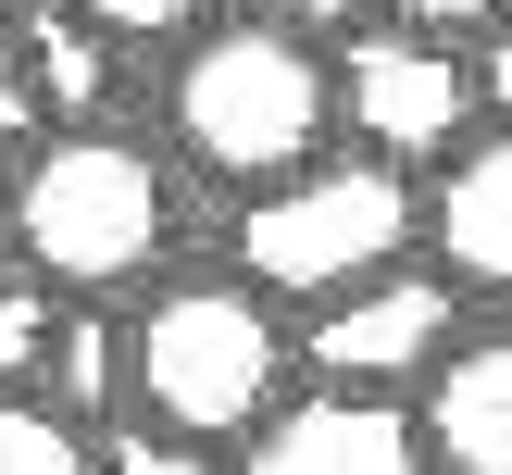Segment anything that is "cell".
I'll use <instances>...</instances> for the list:
<instances>
[{"mask_svg": "<svg viewBox=\"0 0 512 475\" xmlns=\"http://www.w3.org/2000/svg\"><path fill=\"white\" fill-rule=\"evenodd\" d=\"M0 238H13L25 288L100 313V300H138V288L175 275L188 175L150 138H125V125H50V138H25L13 175H0Z\"/></svg>", "mask_w": 512, "mask_h": 475, "instance_id": "1", "label": "cell"}, {"mask_svg": "<svg viewBox=\"0 0 512 475\" xmlns=\"http://www.w3.org/2000/svg\"><path fill=\"white\" fill-rule=\"evenodd\" d=\"M338 150V63L250 13H213L163 75V163L213 175V188L263 200L288 175H313Z\"/></svg>", "mask_w": 512, "mask_h": 475, "instance_id": "2", "label": "cell"}, {"mask_svg": "<svg viewBox=\"0 0 512 475\" xmlns=\"http://www.w3.org/2000/svg\"><path fill=\"white\" fill-rule=\"evenodd\" d=\"M113 350H125V400L175 450L275 425L288 413V375H300L288 313L250 275H163V288H138V313L113 325Z\"/></svg>", "mask_w": 512, "mask_h": 475, "instance_id": "3", "label": "cell"}, {"mask_svg": "<svg viewBox=\"0 0 512 475\" xmlns=\"http://www.w3.org/2000/svg\"><path fill=\"white\" fill-rule=\"evenodd\" d=\"M225 250H238V275L275 300V313H325V300L375 288V275H400L425 250V175L363 163V150H325L313 175L238 200Z\"/></svg>", "mask_w": 512, "mask_h": 475, "instance_id": "4", "label": "cell"}, {"mask_svg": "<svg viewBox=\"0 0 512 475\" xmlns=\"http://www.w3.org/2000/svg\"><path fill=\"white\" fill-rule=\"evenodd\" d=\"M338 138L363 150V163L438 175L450 150L488 138L475 50H450V38H400V25H363V38L338 50Z\"/></svg>", "mask_w": 512, "mask_h": 475, "instance_id": "5", "label": "cell"}, {"mask_svg": "<svg viewBox=\"0 0 512 475\" xmlns=\"http://www.w3.org/2000/svg\"><path fill=\"white\" fill-rule=\"evenodd\" d=\"M288 338H300V375H313V388H338V400H413L425 375L463 350V288H450L438 263H400V275H375V288L300 313Z\"/></svg>", "mask_w": 512, "mask_h": 475, "instance_id": "6", "label": "cell"}, {"mask_svg": "<svg viewBox=\"0 0 512 475\" xmlns=\"http://www.w3.org/2000/svg\"><path fill=\"white\" fill-rule=\"evenodd\" d=\"M225 475H425L413 438V400H338V388H300L275 425H250Z\"/></svg>", "mask_w": 512, "mask_h": 475, "instance_id": "7", "label": "cell"}, {"mask_svg": "<svg viewBox=\"0 0 512 475\" xmlns=\"http://www.w3.org/2000/svg\"><path fill=\"white\" fill-rule=\"evenodd\" d=\"M425 263L463 288V313H475V300L512 313V138H500V125L425 175Z\"/></svg>", "mask_w": 512, "mask_h": 475, "instance_id": "8", "label": "cell"}, {"mask_svg": "<svg viewBox=\"0 0 512 475\" xmlns=\"http://www.w3.org/2000/svg\"><path fill=\"white\" fill-rule=\"evenodd\" d=\"M425 475H512V325H463L438 375L413 388Z\"/></svg>", "mask_w": 512, "mask_h": 475, "instance_id": "9", "label": "cell"}, {"mask_svg": "<svg viewBox=\"0 0 512 475\" xmlns=\"http://www.w3.org/2000/svg\"><path fill=\"white\" fill-rule=\"evenodd\" d=\"M13 50H25V88H38V125H100L113 100V50L75 0H13Z\"/></svg>", "mask_w": 512, "mask_h": 475, "instance_id": "10", "label": "cell"}, {"mask_svg": "<svg viewBox=\"0 0 512 475\" xmlns=\"http://www.w3.org/2000/svg\"><path fill=\"white\" fill-rule=\"evenodd\" d=\"M0 475H100V450H88L75 413H50L38 388H13L0 400Z\"/></svg>", "mask_w": 512, "mask_h": 475, "instance_id": "11", "label": "cell"}, {"mask_svg": "<svg viewBox=\"0 0 512 475\" xmlns=\"http://www.w3.org/2000/svg\"><path fill=\"white\" fill-rule=\"evenodd\" d=\"M50 338H63V300H50V288H25V275H0V400H13V388H38Z\"/></svg>", "mask_w": 512, "mask_h": 475, "instance_id": "12", "label": "cell"}, {"mask_svg": "<svg viewBox=\"0 0 512 475\" xmlns=\"http://www.w3.org/2000/svg\"><path fill=\"white\" fill-rule=\"evenodd\" d=\"M375 25H400V38H450V50H475V38H500L512 25V0H363Z\"/></svg>", "mask_w": 512, "mask_h": 475, "instance_id": "13", "label": "cell"}, {"mask_svg": "<svg viewBox=\"0 0 512 475\" xmlns=\"http://www.w3.org/2000/svg\"><path fill=\"white\" fill-rule=\"evenodd\" d=\"M75 13H88L100 38H200L213 0H75Z\"/></svg>", "mask_w": 512, "mask_h": 475, "instance_id": "14", "label": "cell"}, {"mask_svg": "<svg viewBox=\"0 0 512 475\" xmlns=\"http://www.w3.org/2000/svg\"><path fill=\"white\" fill-rule=\"evenodd\" d=\"M25 138H50V125H38V88H25V50H13V13H0V150H25Z\"/></svg>", "mask_w": 512, "mask_h": 475, "instance_id": "15", "label": "cell"}, {"mask_svg": "<svg viewBox=\"0 0 512 475\" xmlns=\"http://www.w3.org/2000/svg\"><path fill=\"white\" fill-rule=\"evenodd\" d=\"M100 475H225V463H213V450H175V438H113Z\"/></svg>", "mask_w": 512, "mask_h": 475, "instance_id": "16", "label": "cell"}, {"mask_svg": "<svg viewBox=\"0 0 512 475\" xmlns=\"http://www.w3.org/2000/svg\"><path fill=\"white\" fill-rule=\"evenodd\" d=\"M475 100H488V125L512 138V25H500V38H475Z\"/></svg>", "mask_w": 512, "mask_h": 475, "instance_id": "17", "label": "cell"}, {"mask_svg": "<svg viewBox=\"0 0 512 475\" xmlns=\"http://www.w3.org/2000/svg\"><path fill=\"white\" fill-rule=\"evenodd\" d=\"M0 175H13V150H0Z\"/></svg>", "mask_w": 512, "mask_h": 475, "instance_id": "18", "label": "cell"}, {"mask_svg": "<svg viewBox=\"0 0 512 475\" xmlns=\"http://www.w3.org/2000/svg\"><path fill=\"white\" fill-rule=\"evenodd\" d=\"M0 13H13V0H0Z\"/></svg>", "mask_w": 512, "mask_h": 475, "instance_id": "19", "label": "cell"}]
</instances>
